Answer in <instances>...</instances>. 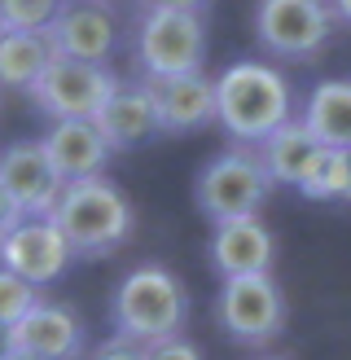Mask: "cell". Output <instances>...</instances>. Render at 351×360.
Returning a JSON list of instances; mask_svg holds the SVG:
<instances>
[{"label":"cell","instance_id":"obj_23","mask_svg":"<svg viewBox=\"0 0 351 360\" xmlns=\"http://www.w3.org/2000/svg\"><path fill=\"white\" fill-rule=\"evenodd\" d=\"M145 360H202V352L180 334V338H163V343H150V347H145Z\"/></svg>","mask_w":351,"mask_h":360},{"label":"cell","instance_id":"obj_21","mask_svg":"<svg viewBox=\"0 0 351 360\" xmlns=\"http://www.w3.org/2000/svg\"><path fill=\"white\" fill-rule=\"evenodd\" d=\"M62 0H0V35L9 31H48Z\"/></svg>","mask_w":351,"mask_h":360},{"label":"cell","instance_id":"obj_13","mask_svg":"<svg viewBox=\"0 0 351 360\" xmlns=\"http://www.w3.org/2000/svg\"><path fill=\"white\" fill-rule=\"evenodd\" d=\"M145 93L154 101L158 128L163 132H198L216 123V88L202 75H176V79H145Z\"/></svg>","mask_w":351,"mask_h":360},{"label":"cell","instance_id":"obj_11","mask_svg":"<svg viewBox=\"0 0 351 360\" xmlns=\"http://www.w3.org/2000/svg\"><path fill=\"white\" fill-rule=\"evenodd\" d=\"M0 185L18 202L22 220H48L62 198V180L40 141H13L0 150Z\"/></svg>","mask_w":351,"mask_h":360},{"label":"cell","instance_id":"obj_20","mask_svg":"<svg viewBox=\"0 0 351 360\" xmlns=\"http://www.w3.org/2000/svg\"><path fill=\"white\" fill-rule=\"evenodd\" d=\"M298 193L312 202H351V154L347 150H325L312 176L298 185Z\"/></svg>","mask_w":351,"mask_h":360},{"label":"cell","instance_id":"obj_26","mask_svg":"<svg viewBox=\"0 0 351 360\" xmlns=\"http://www.w3.org/2000/svg\"><path fill=\"white\" fill-rule=\"evenodd\" d=\"M18 220H22V211H18V202L5 193V185H0V238H5V233H9Z\"/></svg>","mask_w":351,"mask_h":360},{"label":"cell","instance_id":"obj_18","mask_svg":"<svg viewBox=\"0 0 351 360\" xmlns=\"http://www.w3.org/2000/svg\"><path fill=\"white\" fill-rule=\"evenodd\" d=\"M321 154L325 150L307 136V128L298 119H290L286 128H277L268 141H259V150H255L259 167L268 172L272 185H294V189L312 176V167L321 163Z\"/></svg>","mask_w":351,"mask_h":360},{"label":"cell","instance_id":"obj_30","mask_svg":"<svg viewBox=\"0 0 351 360\" xmlns=\"http://www.w3.org/2000/svg\"><path fill=\"white\" fill-rule=\"evenodd\" d=\"M259 360H286V356H259Z\"/></svg>","mask_w":351,"mask_h":360},{"label":"cell","instance_id":"obj_28","mask_svg":"<svg viewBox=\"0 0 351 360\" xmlns=\"http://www.w3.org/2000/svg\"><path fill=\"white\" fill-rule=\"evenodd\" d=\"M9 352H13V334L0 326V360H9Z\"/></svg>","mask_w":351,"mask_h":360},{"label":"cell","instance_id":"obj_12","mask_svg":"<svg viewBox=\"0 0 351 360\" xmlns=\"http://www.w3.org/2000/svg\"><path fill=\"white\" fill-rule=\"evenodd\" d=\"M9 334H13V352H27L40 360H79L88 347L84 316L66 303H48V299L35 303Z\"/></svg>","mask_w":351,"mask_h":360},{"label":"cell","instance_id":"obj_5","mask_svg":"<svg viewBox=\"0 0 351 360\" xmlns=\"http://www.w3.org/2000/svg\"><path fill=\"white\" fill-rule=\"evenodd\" d=\"M206 58V27L198 13L150 9L136 22V62L145 79H176L198 75Z\"/></svg>","mask_w":351,"mask_h":360},{"label":"cell","instance_id":"obj_8","mask_svg":"<svg viewBox=\"0 0 351 360\" xmlns=\"http://www.w3.org/2000/svg\"><path fill=\"white\" fill-rule=\"evenodd\" d=\"M216 321L220 330L246 347H268L272 338L286 330V295L272 281V273L263 277H233L220 285L216 299Z\"/></svg>","mask_w":351,"mask_h":360},{"label":"cell","instance_id":"obj_15","mask_svg":"<svg viewBox=\"0 0 351 360\" xmlns=\"http://www.w3.org/2000/svg\"><path fill=\"white\" fill-rule=\"evenodd\" d=\"M93 128L101 132V141L114 150H140L145 141L163 136V128H158V115H154V101L145 93V84H123L110 97H105V105L97 110Z\"/></svg>","mask_w":351,"mask_h":360},{"label":"cell","instance_id":"obj_25","mask_svg":"<svg viewBox=\"0 0 351 360\" xmlns=\"http://www.w3.org/2000/svg\"><path fill=\"white\" fill-rule=\"evenodd\" d=\"M206 0H140V9H171V13H198Z\"/></svg>","mask_w":351,"mask_h":360},{"label":"cell","instance_id":"obj_27","mask_svg":"<svg viewBox=\"0 0 351 360\" xmlns=\"http://www.w3.org/2000/svg\"><path fill=\"white\" fill-rule=\"evenodd\" d=\"M329 9H333V18H338V22L351 27V0H329Z\"/></svg>","mask_w":351,"mask_h":360},{"label":"cell","instance_id":"obj_31","mask_svg":"<svg viewBox=\"0 0 351 360\" xmlns=\"http://www.w3.org/2000/svg\"><path fill=\"white\" fill-rule=\"evenodd\" d=\"M347 154H351V150H347Z\"/></svg>","mask_w":351,"mask_h":360},{"label":"cell","instance_id":"obj_7","mask_svg":"<svg viewBox=\"0 0 351 360\" xmlns=\"http://www.w3.org/2000/svg\"><path fill=\"white\" fill-rule=\"evenodd\" d=\"M114 88H119L114 70L53 58L48 70L31 84V101H35V110H44L53 123H93Z\"/></svg>","mask_w":351,"mask_h":360},{"label":"cell","instance_id":"obj_29","mask_svg":"<svg viewBox=\"0 0 351 360\" xmlns=\"http://www.w3.org/2000/svg\"><path fill=\"white\" fill-rule=\"evenodd\" d=\"M9 360H40V356H27V352H9Z\"/></svg>","mask_w":351,"mask_h":360},{"label":"cell","instance_id":"obj_17","mask_svg":"<svg viewBox=\"0 0 351 360\" xmlns=\"http://www.w3.org/2000/svg\"><path fill=\"white\" fill-rule=\"evenodd\" d=\"M298 123L321 150H351V79H321L307 93Z\"/></svg>","mask_w":351,"mask_h":360},{"label":"cell","instance_id":"obj_1","mask_svg":"<svg viewBox=\"0 0 351 360\" xmlns=\"http://www.w3.org/2000/svg\"><path fill=\"white\" fill-rule=\"evenodd\" d=\"M211 88H216V123L233 141H241V150L268 141L294 119V93L286 75L268 62H233Z\"/></svg>","mask_w":351,"mask_h":360},{"label":"cell","instance_id":"obj_10","mask_svg":"<svg viewBox=\"0 0 351 360\" xmlns=\"http://www.w3.org/2000/svg\"><path fill=\"white\" fill-rule=\"evenodd\" d=\"M70 246L58 233L53 220H18L5 238H0V268L27 285H48L70 268Z\"/></svg>","mask_w":351,"mask_h":360},{"label":"cell","instance_id":"obj_4","mask_svg":"<svg viewBox=\"0 0 351 360\" xmlns=\"http://www.w3.org/2000/svg\"><path fill=\"white\" fill-rule=\"evenodd\" d=\"M268 193H272V180L259 167L255 150H228V154H216L198 172L193 202H198V211L211 224H228V220H251V215H259L263 202H268Z\"/></svg>","mask_w":351,"mask_h":360},{"label":"cell","instance_id":"obj_24","mask_svg":"<svg viewBox=\"0 0 351 360\" xmlns=\"http://www.w3.org/2000/svg\"><path fill=\"white\" fill-rule=\"evenodd\" d=\"M88 360H145V347H136V343H128V338H105L101 347H93V356Z\"/></svg>","mask_w":351,"mask_h":360},{"label":"cell","instance_id":"obj_14","mask_svg":"<svg viewBox=\"0 0 351 360\" xmlns=\"http://www.w3.org/2000/svg\"><path fill=\"white\" fill-rule=\"evenodd\" d=\"M272 255H277V242H272V233L259 215L216 224V233H211V264H216V273L224 281L263 277L272 268Z\"/></svg>","mask_w":351,"mask_h":360},{"label":"cell","instance_id":"obj_16","mask_svg":"<svg viewBox=\"0 0 351 360\" xmlns=\"http://www.w3.org/2000/svg\"><path fill=\"white\" fill-rule=\"evenodd\" d=\"M53 172H58L62 185H75V180H97L110 163V146L101 141V132L93 123H53L48 136L40 141Z\"/></svg>","mask_w":351,"mask_h":360},{"label":"cell","instance_id":"obj_6","mask_svg":"<svg viewBox=\"0 0 351 360\" xmlns=\"http://www.w3.org/2000/svg\"><path fill=\"white\" fill-rule=\"evenodd\" d=\"M333 27H338V18H333L329 0H259L255 5V40L272 58H316L329 44Z\"/></svg>","mask_w":351,"mask_h":360},{"label":"cell","instance_id":"obj_22","mask_svg":"<svg viewBox=\"0 0 351 360\" xmlns=\"http://www.w3.org/2000/svg\"><path fill=\"white\" fill-rule=\"evenodd\" d=\"M35 303H40V295H35V285H27L22 277H13L0 268V326L13 330L18 321H22Z\"/></svg>","mask_w":351,"mask_h":360},{"label":"cell","instance_id":"obj_9","mask_svg":"<svg viewBox=\"0 0 351 360\" xmlns=\"http://www.w3.org/2000/svg\"><path fill=\"white\" fill-rule=\"evenodd\" d=\"M44 35L53 44V58L105 66V58L119 49V13L105 0H62Z\"/></svg>","mask_w":351,"mask_h":360},{"label":"cell","instance_id":"obj_2","mask_svg":"<svg viewBox=\"0 0 351 360\" xmlns=\"http://www.w3.org/2000/svg\"><path fill=\"white\" fill-rule=\"evenodd\" d=\"M110 316H114V334L136 343V347L163 343V338H180L185 321H189V290L171 268L140 264L119 281Z\"/></svg>","mask_w":351,"mask_h":360},{"label":"cell","instance_id":"obj_3","mask_svg":"<svg viewBox=\"0 0 351 360\" xmlns=\"http://www.w3.org/2000/svg\"><path fill=\"white\" fill-rule=\"evenodd\" d=\"M48 220L58 224V233L66 238L70 255L101 259V255H110V250H119L128 242L132 202L105 176L75 180V185H62V198H58V207H53Z\"/></svg>","mask_w":351,"mask_h":360},{"label":"cell","instance_id":"obj_19","mask_svg":"<svg viewBox=\"0 0 351 360\" xmlns=\"http://www.w3.org/2000/svg\"><path fill=\"white\" fill-rule=\"evenodd\" d=\"M53 44L44 31H9L0 35V88L31 93V84L48 70Z\"/></svg>","mask_w":351,"mask_h":360}]
</instances>
